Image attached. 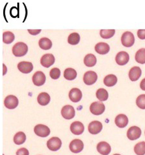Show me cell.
Here are the masks:
<instances>
[{
  "mask_svg": "<svg viewBox=\"0 0 145 155\" xmlns=\"http://www.w3.org/2000/svg\"><path fill=\"white\" fill-rule=\"evenodd\" d=\"M115 30H101L100 32V36L103 39H109L115 34Z\"/></svg>",
  "mask_w": 145,
  "mask_h": 155,
  "instance_id": "cell-33",
  "label": "cell"
},
{
  "mask_svg": "<svg viewBox=\"0 0 145 155\" xmlns=\"http://www.w3.org/2000/svg\"><path fill=\"white\" fill-rule=\"evenodd\" d=\"M141 74L142 71L141 68L138 66H134L129 71L128 76L132 81H136L140 78Z\"/></svg>",
  "mask_w": 145,
  "mask_h": 155,
  "instance_id": "cell-19",
  "label": "cell"
},
{
  "mask_svg": "<svg viewBox=\"0 0 145 155\" xmlns=\"http://www.w3.org/2000/svg\"><path fill=\"white\" fill-rule=\"evenodd\" d=\"M134 152L137 155H144L145 142H140L137 143L134 147Z\"/></svg>",
  "mask_w": 145,
  "mask_h": 155,
  "instance_id": "cell-31",
  "label": "cell"
},
{
  "mask_svg": "<svg viewBox=\"0 0 145 155\" xmlns=\"http://www.w3.org/2000/svg\"><path fill=\"white\" fill-rule=\"evenodd\" d=\"M97 99L100 101H106L108 98V94L105 89H98L96 93Z\"/></svg>",
  "mask_w": 145,
  "mask_h": 155,
  "instance_id": "cell-28",
  "label": "cell"
},
{
  "mask_svg": "<svg viewBox=\"0 0 145 155\" xmlns=\"http://www.w3.org/2000/svg\"><path fill=\"white\" fill-rule=\"evenodd\" d=\"M77 76L76 71L73 68H66L64 72V77L68 81L74 80Z\"/></svg>",
  "mask_w": 145,
  "mask_h": 155,
  "instance_id": "cell-27",
  "label": "cell"
},
{
  "mask_svg": "<svg viewBox=\"0 0 145 155\" xmlns=\"http://www.w3.org/2000/svg\"><path fill=\"white\" fill-rule=\"evenodd\" d=\"M28 46L23 42L15 44L12 48V53L15 57H23L28 52Z\"/></svg>",
  "mask_w": 145,
  "mask_h": 155,
  "instance_id": "cell-1",
  "label": "cell"
},
{
  "mask_svg": "<svg viewBox=\"0 0 145 155\" xmlns=\"http://www.w3.org/2000/svg\"><path fill=\"white\" fill-rule=\"evenodd\" d=\"M137 36L140 39H145V30H139L137 31Z\"/></svg>",
  "mask_w": 145,
  "mask_h": 155,
  "instance_id": "cell-37",
  "label": "cell"
},
{
  "mask_svg": "<svg viewBox=\"0 0 145 155\" xmlns=\"http://www.w3.org/2000/svg\"><path fill=\"white\" fill-rule=\"evenodd\" d=\"M135 42V38L130 32H124L121 36L122 45L125 47H131Z\"/></svg>",
  "mask_w": 145,
  "mask_h": 155,
  "instance_id": "cell-2",
  "label": "cell"
},
{
  "mask_svg": "<svg viewBox=\"0 0 145 155\" xmlns=\"http://www.w3.org/2000/svg\"><path fill=\"white\" fill-rule=\"evenodd\" d=\"M114 155H121V154H114Z\"/></svg>",
  "mask_w": 145,
  "mask_h": 155,
  "instance_id": "cell-40",
  "label": "cell"
},
{
  "mask_svg": "<svg viewBox=\"0 0 145 155\" xmlns=\"http://www.w3.org/2000/svg\"><path fill=\"white\" fill-rule=\"evenodd\" d=\"M32 81L35 86H43L46 82V76L43 71H37L32 77Z\"/></svg>",
  "mask_w": 145,
  "mask_h": 155,
  "instance_id": "cell-13",
  "label": "cell"
},
{
  "mask_svg": "<svg viewBox=\"0 0 145 155\" xmlns=\"http://www.w3.org/2000/svg\"><path fill=\"white\" fill-rule=\"evenodd\" d=\"M5 106L9 110H13L17 107L19 104V101L18 98L14 95H8L5 99Z\"/></svg>",
  "mask_w": 145,
  "mask_h": 155,
  "instance_id": "cell-6",
  "label": "cell"
},
{
  "mask_svg": "<svg viewBox=\"0 0 145 155\" xmlns=\"http://www.w3.org/2000/svg\"><path fill=\"white\" fill-rule=\"evenodd\" d=\"M50 75L51 79H57L60 76V70L57 68H52L50 70Z\"/></svg>",
  "mask_w": 145,
  "mask_h": 155,
  "instance_id": "cell-35",
  "label": "cell"
},
{
  "mask_svg": "<svg viewBox=\"0 0 145 155\" xmlns=\"http://www.w3.org/2000/svg\"><path fill=\"white\" fill-rule=\"evenodd\" d=\"M39 45L41 49L48 50L52 47V42L48 38H43L39 40Z\"/></svg>",
  "mask_w": 145,
  "mask_h": 155,
  "instance_id": "cell-25",
  "label": "cell"
},
{
  "mask_svg": "<svg viewBox=\"0 0 145 155\" xmlns=\"http://www.w3.org/2000/svg\"><path fill=\"white\" fill-rule=\"evenodd\" d=\"M18 70L23 74H29L33 70V64L30 62L22 61L18 64Z\"/></svg>",
  "mask_w": 145,
  "mask_h": 155,
  "instance_id": "cell-15",
  "label": "cell"
},
{
  "mask_svg": "<svg viewBox=\"0 0 145 155\" xmlns=\"http://www.w3.org/2000/svg\"><path fill=\"white\" fill-rule=\"evenodd\" d=\"M102 128V124L99 121L95 120L91 122L89 124V126H88V130H89V132L92 135H97V134L101 132Z\"/></svg>",
  "mask_w": 145,
  "mask_h": 155,
  "instance_id": "cell-12",
  "label": "cell"
},
{
  "mask_svg": "<svg viewBox=\"0 0 145 155\" xmlns=\"http://www.w3.org/2000/svg\"><path fill=\"white\" fill-rule=\"evenodd\" d=\"M137 106L142 110H145V94L138 96L136 99Z\"/></svg>",
  "mask_w": 145,
  "mask_h": 155,
  "instance_id": "cell-34",
  "label": "cell"
},
{
  "mask_svg": "<svg viewBox=\"0 0 145 155\" xmlns=\"http://www.w3.org/2000/svg\"><path fill=\"white\" fill-rule=\"evenodd\" d=\"M128 123V119L127 115L124 114L118 115L115 118L116 125L120 128L125 127Z\"/></svg>",
  "mask_w": 145,
  "mask_h": 155,
  "instance_id": "cell-20",
  "label": "cell"
},
{
  "mask_svg": "<svg viewBox=\"0 0 145 155\" xmlns=\"http://www.w3.org/2000/svg\"><path fill=\"white\" fill-rule=\"evenodd\" d=\"M37 102L41 106L48 105L50 102V96L46 92L40 93L37 97Z\"/></svg>",
  "mask_w": 145,
  "mask_h": 155,
  "instance_id": "cell-22",
  "label": "cell"
},
{
  "mask_svg": "<svg viewBox=\"0 0 145 155\" xmlns=\"http://www.w3.org/2000/svg\"><path fill=\"white\" fill-rule=\"evenodd\" d=\"M136 61L139 64L145 63V48L139 49L136 54Z\"/></svg>",
  "mask_w": 145,
  "mask_h": 155,
  "instance_id": "cell-29",
  "label": "cell"
},
{
  "mask_svg": "<svg viewBox=\"0 0 145 155\" xmlns=\"http://www.w3.org/2000/svg\"><path fill=\"white\" fill-rule=\"evenodd\" d=\"M129 55L126 51H120V52L118 53L116 57V63L120 66L125 65L129 61Z\"/></svg>",
  "mask_w": 145,
  "mask_h": 155,
  "instance_id": "cell-17",
  "label": "cell"
},
{
  "mask_svg": "<svg viewBox=\"0 0 145 155\" xmlns=\"http://www.w3.org/2000/svg\"><path fill=\"white\" fill-rule=\"evenodd\" d=\"M70 130L75 135H80L84 131V126L79 121L72 122L70 126Z\"/></svg>",
  "mask_w": 145,
  "mask_h": 155,
  "instance_id": "cell-11",
  "label": "cell"
},
{
  "mask_svg": "<svg viewBox=\"0 0 145 155\" xmlns=\"http://www.w3.org/2000/svg\"><path fill=\"white\" fill-rule=\"evenodd\" d=\"M96 61V56L92 54H89L85 55L84 59V63L87 67H92L95 66Z\"/></svg>",
  "mask_w": 145,
  "mask_h": 155,
  "instance_id": "cell-24",
  "label": "cell"
},
{
  "mask_svg": "<svg viewBox=\"0 0 145 155\" xmlns=\"http://www.w3.org/2000/svg\"><path fill=\"white\" fill-rule=\"evenodd\" d=\"M105 107L104 104L101 102H92L90 106V111L93 115H100L105 111Z\"/></svg>",
  "mask_w": 145,
  "mask_h": 155,
  "instance_id": "cell-3",
  "label": "cell"
},
{
  "mask_svg": "<svg viewBox=\"0 0 145 155\" xmlns=\"http://www.w3.org/2000/svg\"><path fill=\"white\" fill-rule=\"evenodd\" d=\"M69 97L70 100L73 102H78L80 101L82 97V94L79 88H72L69 93Z\"/></svg>",
  "mask_w": 145,
  "mask_h": 155,
  "instance_id": "cell-18",
  "label": "cell"
},
{
  "mask_svg": "<svg viewBox=\"0 0 145 155\" xmlns=\"http://www.w3.org/2000/svg\"><path fill=\"white\" fill-rule=\"evenodd\" d=\"M16 155H29V151L26 148H20L17 151Z\"/></svg>",
  "mask_w": 145,
  "mask_h": 155,
  "instance_id": "cell-36",
  "label": "cell"
},
{
  "mask_svg": "<svg viewBox=\"0 0 145 155\" xmlns=\"http://www.w3.org/2000/svg\"><path fill=\"white\" fill-rule=\"evenodd\" d=\"M62 146V141L58 137H52L47 142V147L50 150L56 151L60 149Z\"/></svg>",
  "mask_w": 145,
  "mask_h": 155,
  "instance_id": "cell-5",
  "label": "cell"
},
{
  "mask_svg": "<svg viewBox=\"0 0 145 155\" xmlns=\"http://www.w3.org/2000/svg\"><path fill=\"white\" fill-rule=\"evenodd\" d=\"M140 87L143 90L145 91V78L141 81L140 83Z\"/></svg>",
  "mask_w": 145,
  "mask_h": 155,
  "instance_id": "cell-39",
  "label": "cell"
},
{
  "mask_svg": "<svg viewBox=\"0 0 145 155\" xmlns=\"http://www.w3.org/2000/svg\"><path fill=\"white\" fill-rule=\"evenodd\" d=\"M95 51L98 54L101 55H105L110 50V46L106 43H98L95 47Z\"/></svg>",
  "mask_w": 145,
  "mask_h": 155,
  "instance_id": "cell-21",
  "label": "cell"
},
{
  "mask_svg": "<svg viewBox=\"0 0 145 155\" xmlns=\"http://www.w3.org/2000/svg\"><path fill=\"white\" fill-rule=\"evenodd\" d=\"M61 114L65 119L70 120L75 116V110L74 107L71 105L64 106L61 110Z\"/></svg>",
  "mask_w": 145,
  "mask_h": 155,
  "instance_id": "cell-7",
  "label": "cell"
},
{
  "mask_svg": "<svg viewBox=\"0 0 145 155\" xmlns=\"http://www.w3.org/2000/svg\"><path fill=\"white\" fill-rule=\"evenodd\" d=\"M118 82V79L116 75L113 74H110L107 75L104 80H103V82L104 84L108 87H112L116 84Z\"/></svg>",
  "mask_w": 145,
  "mask_h": 155,
  "instance_id": "cell-23",
  "label": "cell"
},
{
  "mask_svg": "<svg viewBox=\"0 0 145 155\" xmlns=\"http://www.w3.org/2000/svg\"><path fill=\"white\" fill-rule=\"evenodd\" d=\"M98 79V75L96 72L93 71H89L85 72L84 75V82L87 85H92L95 84Z\"/></svg>",
  "mask_w": 145,
  "mask_h": 155,
  "instance_id": "cell-10",
  "label": "cell"
},
{
  "mask_svg": "<svg viewBox=\"0 0 145 155\" xmlns=\"http://www.w3.org/2000/svg\"><path fill=\"white\" fill-rule=\"evenodd\" d=\"M15 39L14 34L11 32H5L3 34V41L5 44L12 43Z\"/></svg>",
  "mask_w": 145,
  "mask_h": 155,
  "instance_id": "cell-32",
  "label": "cell"
},
{
  "mask_svg": "<svg viewBox=\"0 0 145 155\" xmlns=\"http://www.w3.org/2000/svg\"><path fill=\"white\" fill-rule=\"evenodd\" d=\"M34 133L40 137H47L50 134V128L43 124H38L34 127Z\"/></svg>",
  "mask_w": 145,
  "mask_h": 155,
  "instance_id": "cell-4",
  "label": "cell"
},
{
  "mask_svg": "<svg viewBox=\"0 0 145 155\" xmlns=\"http://www.w3.org/2000/svg\"><path fill=\"white\" fill-rule=\"evenodd\" d=\"M141 135V129L137 126H132L127 131V137L130 140H136Z\"/></svg>",
  "mask_w": 145,
  "mask_h": 155,
  "instance_id": "cell-8",
  "label": "cell"
},
{
  "mask_svg": "<svg viewBox=\"0 0 145 155\" xmlns=\"http://www.w3.org/2000/svg\"><path fill=\"white\" fill-rule=\"evenodd\" d=\"M96 149L98 152L102 155H108L111 151V146L106 142H101L98 143Z\"/></svg>",
  "mask_w": 145,
  "mask_h": 155,
  "instance_id": "cell-16",
  "label": "cell"
},
{
  "mask_svg": "<svg viewBox=\"0 0 145 155\" xmlns=\"http://www.w3.org/2000/svg\"><path fill=\"white\" fill-rule=\"evenodd\" d=\"M55 58L53 54H44L40 59V64L45 68H49L55 63Z\"/></svg>",
  "mask_w": 145,
  "mask_h": 155,
  "instance_id": "cell-14",
  "label": "cell"
},
{
  "mask_svg": "<svg viewBox=\"0 0 145 155\" xmlns=\"http://www.w3.org/2000/svg\"><path fill=\"white\" fill-rule=\"evenodd\" d=\"M80 40V35L76 32H73L69 35L68 41V43L70 45H76L79 43Z\"/></svg>",
  "mask_w": 145,
  "mask_h": 155,
  "instance_id": "cell-30",
  "label": "cell"
},
{
  "mask_svg": "<svg viewBox=\"0 0 145 155\" xmlns=\"http://www.w3.org/2000/svg\"><path fill=\"white\" fill-rule=\"evenodd\" d=\"M26 139H27V137H26L25 134L22 131H20L15 135L14 137V142L16 145H21L24 143Z\"/></svg>",
  "mask_w": 145,
  "mask_h": 155,
  "instance_id": "cell-26",
  "label": "cell"
},
{
  "mask_svg": "<svg viewBox=\"0 0 145 155\" xmlns=\"http://www.w3.org/2000/svg\"><path fill=\"white\" fill-rule=\"evenodd\" d=\"M84 143L80 139H75L69 144L70 151L73 153H80L84 149Z\"/></svg>",
  "mask_w": 145,
  "mask_h": 155,
  "instance_id": "cell-9",
  "label": "cell"
},
{
  "mask_svg": "<svg viewBox=\"0 0 145 155\" xmlns=\"http://www.w3.org/2000/svg\"><path fill=\"white\" fill-rule=\"evenodd\" d=\"M28 32L32 35H37L39 34L40 32H41V30H28Z\"/></svg>",
  "mask_w": 145,
  "mask_h": 155,
  "instance_id": "cell-38",
  "label": "cell"
}]
</instances>
